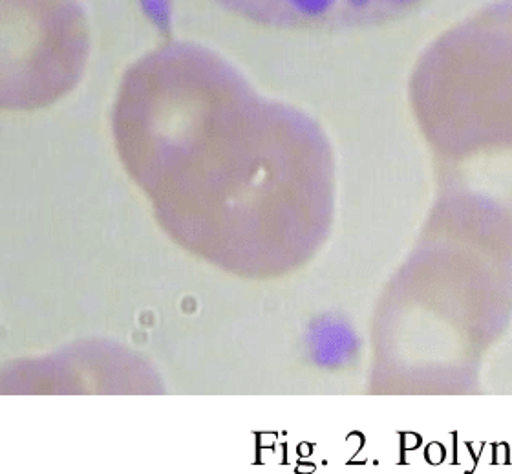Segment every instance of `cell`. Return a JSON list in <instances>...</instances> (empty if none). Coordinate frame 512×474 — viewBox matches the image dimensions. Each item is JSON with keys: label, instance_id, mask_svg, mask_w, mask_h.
Returning a JSON list of instances; mask_svg holds the SVG:
<instances>
[{"label": "cell", "instance_id": "cell-1", "mask_svg": "<svg viewBox=\"0 0 512 474\" xmlns=\"http://www.w3.org/2000/svg\"><path fill=\"white\" fill-rule=\"evenodd\" d=\"M273 30H357L397 21L430 0H211Z\"/></svg>", "mask_w": 512, "mask_h": 474}]
</instances>
